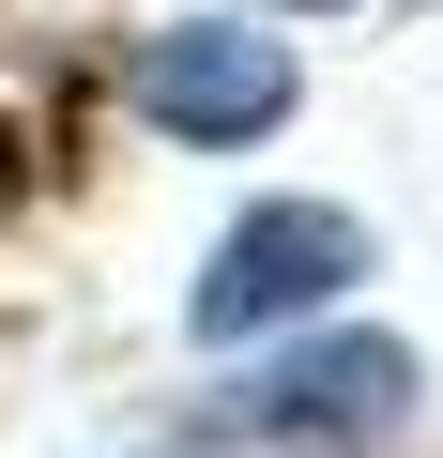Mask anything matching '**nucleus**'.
<instances>
[{"label": "nucleus", "instance_id": "nucleus-3", "mask_svg": "<svg viewBox=\"0 0 443 458\" xmlns=\"http://www.w3.org/2000/svg\"><path fill=\"white\" fill-rule=\"evenodd\" d=\"M123 92H138V123H153L168 153H260V138L306 107V62H291V31H276V16L214 0V16H168V31H138Z\"/></svg>", "mask_w": 443, "mask_h": 458}, {"label": "nucleus", "instance_id": "nucleus-4", "mask_svg": "<svg viewBox=\"0 0 443 458\" xmlns=\"http://www.w3.org/2000/svg\"><path fill=\"white\" fill-rule=\"evenodd\" d=\"M276 16H337V0H276Z\"/></svg>", "mask_w": 443, "mask_h": 458}, {"label": "nucleus", "instance_id": "nucleus-1", "mask_svg": "<svg viewBox=\"0 0 443 458\" xmlns=\"http://www.w3.org/2000/svg\"><path fill=\"white\" fill-rule=\"evenodd\" d=\"M413 397H428L413 336H382V321H306V336L230 352V382L199 397L183 458H397V443H413Z\"/></svg>", "mask_w": 443, "mask_h": 458}, {"label": "nucleus", "instance_id": "nucleus-2", "mask_svg": "<svg viewBox=\"0 0 443 458\" xmlns=\"http://www.w3.org/2000/svg\"><path fill=\"white\" fill-rule=\"evenodd\" d=\"M367 276H382V229H367L352 199H245V214L199 245V276H183V336H199V352H260V336L337 321Z\"/></svg>", "mask_w": 443, "mask_h": 458}]
</instances>
